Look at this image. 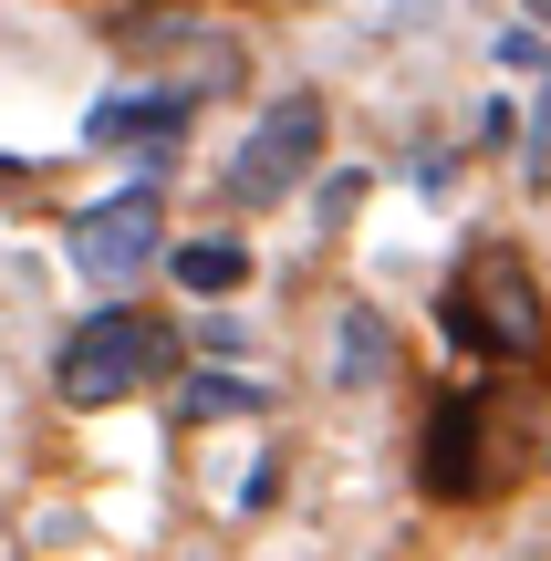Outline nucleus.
<instances>
[{"label": "nucleus", "mask_w": 551, "mask_h": 561, "mask_svg": "<svg viewBox=\"0 0 551 561\" xmlns=\"http://www.w3.org/2000/svg\"><path fill=\"white\" fill-rule=\"evenodd\" d=\"M437 333L479 364H541L551 354V301L520 250H469L448 271V301H437Z\"/></svg>", "instance_id": "f257e3e1"}, {"label": "nucleus", "mask_w": 551, "mask_h": 561, "mask_svg": "<svg viewBox=\"0 0 551 561\" xmlns=\"http://www.w3.org/2000/svg\"><path fill=\"white\" fill-rule=\"evenodd\" d=\"M167 364H177V343H167L157 312H94L62 343L53 385H62V405H115V396H136L146 375H167Z\"/></svg>", "instance_id": "f03ea898"}, {"label": "nucleus", "mask_w": 551, "mask_h": 561, "mask_svg": "<svg viewBox=\"0 0 551 561\" xmlns=\"http://www.w3.org/2000/svg\"><path fill=\"white\" fill-rule=\"evenodd\" d=\"M157 240H167V198H157V178H136V187H115L104 208L73 219V271L83 280H136L157 261Z\"/></svg>", "instance_id": "7ed1b4c3"}, {"label": "nucleus", "mask_w": 551, "mask_h": 561, "mask_svg": "<svg viewBox=\"0 0 551 561\" xmlns=\"http://www.w3.org/2000/svg\"><path fill=\"white\" fill-rule=\"evenodd\" d=\"M490 426H500L490 396H448V405L427 416V447H416V479H427V500H490V489H500Z\"/></svg>", "instance_id": "20e7f679"}, {"label": "nucleus", "mask_w": 551, "mask_h": 561, "mask_svg": "<svg viewBox=\"0 0 551 561\" xmlns=\"http://www.w3.org/2000/svg\"><path fill=\"white\" fill-rule=\"evenodd\" d=\"M312 157H323V104H312V94H282L261 125H250V146L229 157V198H250V208L282 198V187L302 178Z\"/></svg>", "instance_id": "39448f33"}, {"label": "nucleus", "mask_w": 551, "mask_h": 561, "mask_svg": "<svg viewBox=\"0 0 551 561\" xmlns=\"http://www.w3.org/2000/svg\"><path fill=\"white\" fill-rule=\"evenodd\" d=\"M187 136V94H115L83 115V146H177Z\"/></svg>", "instance_id": "423d86ee"}, {"label": "nucleus", "mask_w": 551, "mask_h": 561, "mask_svg": "<svg viewBox=\"0 0 551 561\" xmlns=\"http://www.w3.org/2000/svg\"><path fill=\"white\" fill-rule=\"evenodd\" d=\"M261 385H240V375H187L177 385V426H219V416H261Z\"/></svg>", "instance_id": "0eeeda50"}, {"label": "nucleus", "mask_w": 551, "mask_h": 561, "mask_svg": "<svg viewBox=\"0 0 551 561\" xmlns=\"http://www.w3.org/2000/svg\"><path fill=\"white\" fill-rule=\"evenodd\" d=\"M177 280H187L198 301H229V291L250 280V250H240V240H187V250H177Z\"/></svg>", "instance_id": "6e6552de"}, {"label": "nucleus", "mask_w": 551, "mask_h": 561, "mask_svg": "<svg viewBox=\"0 0 551 561\" xmlns=\"http://www.w3.org/2000/svg\"><path fill=\"white\" fill-rule=\"evenodd\" d=\"M333 375H344V385L386 375V333H375V312H344V333H333Z\"/></svg>", "instance_id": "1a4fd4ad"}, {"label": "nucleus", "mask_w": 551, "mask_h": 561, "mask_svg": "<svg viewBox=\"0 0 551 561\" xmlns=\"http://www.w3.org/2000/svg\"><path fill=\"white\" fill-rule=\"evenodd\" d=\"M520 167H531V187L551 198V94L531 104V146H520Z\"/></svg>", "instance_id": "9d476101"}, {"label": "nucleus", "mask_w": 551, "mask_h": 561, "mask_svg": "<svg viewBox=\"0 0 551 561\" xmlns=\"http://www.w3.org/2000/svg\"><path fill=\"white\" fill-rule=\"evenodd\" d=\"M0 187H21V157H0Z\"/></svg>", "instance_id": "9b49d317"}, {"label": "nucleus", "mask_w": 551, "mask_h": 561, "mask_svg": "<svg viewBox=\"0 0 551 561\" xmlns=\"http://www.w3.org/2000/svg\"><path fill=\"white\" fill-rule=\"evenodd\" d=\"M531 11H541V21H551V0H531Z\"/></svg>", "instance_id": "f8f14e48"}]
</instances>
